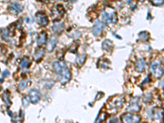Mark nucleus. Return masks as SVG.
I'll list each match as a JSON object with an SVG mask.
<instances>
[{
    "instance_id": "f257e3e1",
    "label": "nucleus",
    "mask_w": 164,
    "mask_h": 123,
    "mask_svg": "<svg viewBox=\"0 0 164 123\" xmlns=\"http://www.w3.org/2000/svg\"><path fill=\"white\" fill-rule=\"evenodd\" d=\"M102 22L104 24H116L118 22V15L113 11H104L102 13Z\"/></svg>"
},
{
    "instance_id": "f03ea898",
    "label": "nucleus",
    "mask_w": 164,
    "mask_h": 123,
    "mask_svg": "<svg viewBox=\"0 0 164 123\" xmlns=\"http://www.w3.org/2000/svg\"><path fill=\"white\" fill-rule=\"evenodd\" d=\"M151 72L157 79H159L163 75V67L160 63H153L151 65Z\"/></svg>"
},
{
    "instance_id": "7ed1b4c3",
    "label": "nucleus",
    "mask_w": 164,
    "mask_h": 123,
    "mask_svg": "<svg viewBox=\"0 0 164 123\" xmlns=\"http://www.w3.org/2000/svg\"><path fill=\"white\" fill-rule=\"evenodd\" d=\"M58 75H59V80H60V82L62 85H65L67 83H68L71 78V71H70V70L67 67H65L58 73Z\"/></svg>"
},
{
    "instance_id": "20e7f679",
    "label": "nucleus",
    "mask_w": 164,
    "mask_h": 123,
    "mask_svg": "<svg viewBox=\"0 0 164 123\" xmlns=\"http://www.w3.org/2000/svg\"><path fill=\"white\" fill-rule=\"evenodd\" d=\"M121 121L125 123H137L141 120V118L138 115L132 114V113H126L121 118Z\"/></svg>"
},
{
    "instance_id": "39448f33",
    "label": "nucleus",
    "mask_w": 164,
    "mask_h": 123,
    "mask_svg": "<svg viewBox=\"0 0 164 123\" xmlns=\"http://www.w3.org/2000/svg\"><path fill=\"white\" fill-rule=\"evenodd\" d=\"M65 13V10H64V8L63 6L60 3H58L56 6H54V8H53L52 10V14L53 19L59 20L62 17V16L64 15Z\"/></svg>"
},
{
    "instance_id": "423d86ee",
    "label": "nucleus",
    "mask_w": 164,
    "mask_h": 123,
    "mask_svg": "<svg viewBox=\"0 0 164 123\" xmlns=\"http://www.w3.org/2000/svg\"><path fill=\"white\" fill-rule=\"evenodd\" d=\"M104 26H105V24L104 22L99 21V20H97L94 23V26L93 29H92V32H93V35L95 36H99L103 32V30L104 29Z\"/></svg>"
},
{
    "instance_id": "0eeeda50",
    "label": "nucleus",
    "mask_w": 164,
    "mask_h": 123,
    "mask_svg": "<svg viewBox=\"0 0 164 123\" xmlns=\"http://www.w3.org/2000/svg\"><path fill=\"white\" fill-rule=\"evenodd\" d=\"M36 21L38 22V24L41 26H46L47 25L49 24V18L48 16L42 12H39L36 14Z\"/></svg>"
},
{
    "instance_id": "6e6552de",
    "label": "nucleus",
    "mask_w": 164,
    "mask_h": 123,
    "mask_svg": "<svg viewBox=\"0 0 164 123\" xmlns=\"http://www.w3.org/2000/svg\"><path fill=\"white\" fill-rule=\"evenodd\" d=\"M29 98H30V101L32 103V104H36L37 103H39V101L40 100L41 94L39 93V91L36 89H32V90H30L29 92Z\"/></svg>"
},
{
    "instance_id": "1a4fd4ad",
    "label": "nucleus",
    "mask_w": 164,
    "mask_h": 123,
    "mask_svg": "<svg viewBox=\"0 0 164 123\" xmlns=\"http://www.w3.org/2000/svg\"><path fill=\"white\" fill-rule=\"evenodd\" d=\"M64 28H65V25H64L63 22L56 21V22H54V24L53 25L52 30L53 32L56 34V35H60L64 30Z\"/></svg>"
},
{
    "instance_id": "9d476101",
    "label": "nucleus",
    "mask_w": 164,
    "mask_h": 123,
    "mask_svg": "<svg viewBox=\"0 0 164 123\" xmlns=\"http://www.w3.org/2000/svg\"><path fill=\"white\" fill-rule=\"evenodd\" d=\"M9 12H11L12 14H14V15H17L19 14L20 12H22V9H23V7H22L21 4L19 3H12L11 5L9 6Z\"/></svg>"
},
{
    "instance_id": "9b49d317",
    "label": "nucleus",
    "mask_w": 164,
    "mask_h": 123,
    "mask_svg": "<svg viewBox=\"0 0 164 123\" xmlns=\"http://www.w3.org/2000/svg\"><path fill=\"white\" fill-rule=\"evenodd\" d=\"M47 39H48V35L46 32H41L39 35L37 36V45L39 47H41L47 43Z\"/></svg>"
},
{
    "instance_id": "f8f14e48",
    "label": "nucleus",
    "mask_w": 164,
    "mask_h": 123,
    "mask_svg": "<svg viewBox=\"0 0 164 123\" xmlns=\"http://www.w3.org/2000/svg\"><path fill=\"white\" fill-rule=\"evenodd\" d=\"M102 49L105 52H112V50L113 49V44L112 42L109 39H105V40L102 43Z\"/></svg>"
},
{
    "instance_id": "ddd939ff",
    "label": "nucleus",
    "mask_w": 164,
    "mask_h": 123,
    "mask_svg": "<svg viewBox=\"0 0 164 123\" xmlns=\"http://www.w3.org/2000/svg\"><path fill=\"white\" fill-rule=\"evenodd\" d=\"M146 62L144 58H139L135 63V70L139 72H142L145 68Z\"/></svg>"
},
{
    "instance_id": "4468645a",
    "label": "nucleus",
    "mask_w": 164,
    "mask_h": 123,
    "mask_svg": "<svg viewBox=\"0 0 164 123\" xmlns=\"http://www.w3.org/2000/svg\"><path fill=\"white\" fill-rule=\"evenodd\" d=\"M57 44V39L56 37H53V38H51L49 39V43L47 44V50L48 52L51 53L53 52L54 49L56 48Z\"/></svg>"
},
{
    "instance_id": "2eb2a0df",
    "label": "nucleus",
    "mask_w": 164,
    "mask_h": 123,
    "mask_svg": "<svg viewBox=\"0 0 164 123\" xmlns=\"http://www.w3.org/2000/svg\"><path fill=\"white\" fill-rule=\"evenodd\" d=\"M44 56V49L43 48H39L37 49L35 53H34V58L36 63H39Z\"/></svg>"
},
{
    "instance_id": "dca6fc26",
    "label": "nucleus",
    "mask_w": 164,
    "mask_h": 123,
    "mask_svg": "<svg viewBox=\"0 0 164 123\" xmlns=\"http://www.w3.org/2000/svg\"><path fill=\"white\" fill-rule=\"evenodd\" d=\"M65 67H67L66 63L63 61L61 62H54L53 63V70H54L55 72H57V74L59 73L62 70H63Z\"/></svg>"
},
{
    "instance_id": "f3484780",
    "label": "nucleus",
    "mask_w": 164,
    "mask_h": 123,
    "mask_svg": "<svg viewBox=\"0 0 164 123\" xmlns=\"http://www.w3.org/2000/svg\"><path fill=\"white\" fill-rule=\"evenodd\" d=\"M140 110V105L138 103H131L127 107V111L131 112H138Z\"/></svg>"
},
{
    "instance_id": "a211bd4d",
    "label": "nucleus",
    "mask_w": 164,
    "mask_h": 123,
    "mask_svg": "<svg viewBox=\"0 0 164 123\" xmlns=\"http://www.w3.org/2000/svg\"><path fill=\"white\" fill-rule=\"evenodd\" d=\"M86 61V55L85 54H80L77 55V63L79 67H81L82 65H84V63Z\"/></svg>"
},
{
    "instance_id": "6ab92c4d",
    "label": "nucleus",
    "mask_w": 164,
    "mask_h": 123,
    "mask_svg": "<svg viewBox=\"0 0 164 123\" xmlns=\"http://www.w3.org/2000/svg\"><path fill=\"white\" fill-rule=\"evenodd\" d=\"M30 65V61L28 57H25L22 60V63H21V68L22 69H26L28 68Z\"/></svg>"
},
{
    "instance_id": "aec40b11",
    "label": "nucleus",
    "mask_w": 164,
    "mask_h": 123,
    "mask_svg": "<svg viewBox=\"0 0 164 123\" xmlns=\"http://www.w3.org/2000/svg\"><path fill=\"white\" fill-rule=\"evenodd\" d=\"M139 37L141 41H148L149 39V34L147 31H142L139 34Z\"/></svg>"
},
{
    "instance_id": "412c9836",
    "label": "nucleus",
    "mask_w": 164,
    "mask_h": 123,
    "mask_svg": "<svg viewBox=\"0 0 164 123\" xmlns=\"http://www.w3.org/2000/svg\"><path fill=\"white\" fill-rule=\"evenodd\" d=\"M2 38L4 40H9L10 39V30H8V29H4L2 31Z\"/></svg>"
},
{
    "instance_id": "4be33fe9",
    "label": "nucleus",
    "mask_w": 164,
    "mask_h": 123,
    "mask_svg": "<svg viewBox=\"0 0 164 123\" xmlns=\"http://www.w3.org/2000/svg\"><path fill=\"white\" fill-rule=\"evenodd\" d=\"M3 101L5 102V104L7 105L8 107L11 106L12 104V102H11V99H10V97H9V95H8L7 93H4L3 95Z\"/></svg>"
},
{
    "instance_id": "5701e85b",
    "label": "nucleus",
    "mask_w": 164,
    "mask_h": 123,
    "mask_svg": "<svg viewBox=\"0 0 164 123\" xmlns=\"http://www.w3.org/2000/svg\"><path fill=\"white\" fill-rule=\"evenodd\" d=\"M153 117L155 119H162V110H158L153 112Z\"/></svg>"
},
{
    "instance_id": "b1692460",
    "label": "nucleus",
    "mask_w": 164,
    "mask_h": 123,
    "mask_svg": "<svg viewBox=\"0 0 164 123\" xmlns=\"http://www.w3.org/2000/svg\"><path fill=\"white\" fill-rule=\"evenodd\" d=\"M28 82H29V80H23V81L21 82L19 84V86H18L19 90L22 91V90H26V88L27 87L28 85Z\"/></svg>"
},
{
    "instance_id": "393cba45",
    "label": "nucleus",
    "mask_w": 164,
    "mask_h": 123,
    "mask_svg": "<svg viewBox=\"0 0 164 123\" xmlns=\"http://www.w3.org/2000/svg\"><path fill=\"white\" fill-rule=\"evenodd\" d=\"M29 104H30V98H29V97L28 96H24L22 98V104H23V106L25 108H26V107H28Z\"/></svg>"
},
{
    "instance_id": "a878e982",
    "label": "nucleus",
    "mask_w": 164,
    "mask_h": 123,
    "mask_svg": "<svg viewBox=\"0 0 164 123\" xmlns=\"http://www.w3.org/2000/svg\"><path fill=\"white\" fill-rule=\"evenodd\" d=\"M150 1L153 3V5L155 6H162L164 2V0H150Z\"/></svg>"
},
{
    "instance_id": "bb28decb",
    "label": "nucleus",
    "mask_w": 164,
    "mask_h": 123,
    "mask_svg": "<svg viewBox=\"0 0 164 123\" xmlns=\"http://www.w3.org/2000/svg\"><path fill=\"white\" fill-rule=\"evenodd\" d=\"M10 76V71L8 70H5V71L3 72V77H8Z\"/></svg>"
},
{
    "instance_id": "cd10ccee",
    "label": "nucleus",
    "mask_w": 164,
    "mask_h": 123,
    "mask_svg": "<svg viewBox=\"0 0 164 123\" xmlns=\"http://www.w3.org/2000/svg\"><path fill=\"white\" fill-rule=\"evenodd\" d=\"M112 121H116V122H118V119H116V118H113L112 120H110V122H112Z\"/></svg>"
},
{
    "instance_id": "c85d7f7f",
    "label": "nucleus",
    "mask_w": 164,
    "mask_h": 123,
    "mask_svg": "<svg viewBox=\"0 0 164 123\" xmlns=\"http://www.w3.org/2000/svg\"><path fill=\"white\" fill-rule=\"evenodd\" d=\"M65 1H72V2H75V1H77V0H65Z\"/></svg>"
},
{
    "instance_id": "c756f323",
    "label": "nucleus",
    "mask_w": 164,
    "mask_h": 123,
    "mask_svg": "<svg viewBox=\"0 0 164 123\" xmlns=\"http://www.w3.org/2000/svg\"><path fill=\"white\" fill-rule=\"evenodd\" d=\"M3 81V79H0V82H2Z\"/></svg>"
},
{
    "instance_id": "7c9ffc66",
    "label": "nucleus",
    "mask_w": 164,
    "mask_h": 123,
    "mask_svg": "<svg viewBox=\"0 0 164 123\" xmlns=\"http://www.w3.org/2000/svg\"><path fill=\"white\" fill-rule=\"evenodd\" d=\"M139 1H140V2H144L145 0H139Z\"/></svg>"
}]
</instances>
